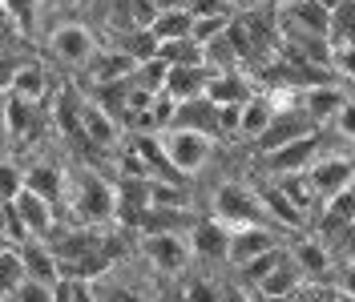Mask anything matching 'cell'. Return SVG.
Masks as SVG:
<instances>
[{
	"instance_id": "obj_7",
	"label": "cell",
	"mask_w": 355,
	"mask_h": 302,
	"mask_svg": "<svg viewBox=\"0 0 355 302\" xmlns=\"http://www.w3.org/2000/svg\"><path fill=\"white\" fill-rule=\"evenodd\" d=\"M283 246V230L275 226H243V230H230V250H226V266H246V262L263 258L270 250Z\"/></svg>"
},
{
	"instance_id": "obj_27",
	"label": "cell",
	"mask_w": 355,
	"mask_h": 302,
	"mask_svg": "<svg viewBox=\"0 0 355 302\" xmlns=\"http://www.w3.org/2000/svg\"><path fill=\"white\" fill-rule=\"evenodd\" d=\"M28 242H37V238L28 234L21 210H17L12 202H4V246H17V250H24Z\"/></svg>"
},
{
	"instance_id": "obj_23",
	"label": "cell",
	"mask_w": 355,
	"mask_h": 302,
	"mask_svg": "<svg viewBox=\"0 0 355 302\" xmlns=\"http://www.w3.org/2000/svg\"><path fill=\"white\" fill-rule=\"evenodd\" d=\"M283 254H287V246H279V250H270V254H263V258H254V262H246V266H239L234 282H239V286H246V290H259V286L270 278V270L283 262Z\"/></svg>"
},
{
	"instance_id": "obj_34",
	"label": "cell",
	"mask_w": 355,
	"mask_h": 302,
	"mask_svg": "<svg viewBox=\"0 0 355 302\" xmlns=\"http://www.w3.org/2000/svg\"><path fill=\"white\" fill-rule=\"evenodd\" d=\"M319 4H323V8H331V12H335V8H343L347 0H319Z\"/></svg>"
},
{
	"instance_id": "obj_6",
	"label": "cell",
	"mask_w": 355,
	"mask_h": 302,
	"mask_svg": "<svg viewBox=\"0 0 355 302\" xmlns=\"http://www.w3.org/2000/svg\"><path fill=\"white\" fill-rule=\"evenodd\" d=\"M319 130L307 133V137H299V141H291V145H283V150L275 153H263L259 161H263V170L270 173V177H287V173H307L319 157H323V150H319Z\"/></svg>"
},
{
	"instance_id": "obj_28",
	"label": "cell",
	"mask_w": 355,
	"mask_h": 302,
	"mask_svg": "<svg viewBox=\"0 0 355 302\" xmlns=\"http://www.w3.org/2000/svg\"><path fill=\"white\" fill-rule=\"evenodd\" d=\"M182 294H186V302H218L222 286H214L210 278H190L186 286H182Z\"/></svg>"
},
{
	"instance_id": "obj_10",
	"label": "cell",
	"mask_w": 355,
	"mask_h": 302,
	"mask_svg": "<svg viewBox=\"0 0 355 302\" xmlns=\"http://www.w3.org/2000/svg\"><path fill=\"white\" fill-rule=\"evenodd\" d=\"M190 250L198 262H226V250H230V226L218 222L214 214L198 217L190 226Z\"/></svg>"
},
{
	"instance_id": "obj_20",
	"label": "cell",
	"mask_w": 355,
	"mask_h": 302,
	"mask_svg": "<svg viewBox=\"0 0 355 302\" xmlns=\"http://www.w3.org/2000/svg\"><path fill=\"white\" fill-rule=\"evenodd\" d=\"M206 97H210L214 105H246V101L254 97V89H250V81H246L243 73H214Z\"/></svg>"
},
{
	"instance_id": "obj_8",
	"label": "cell",
	"mask_w": 355,
	"mask_h": 302,
	"mask_svg": "<svg viewBox=\"0 0 355 302\" xmlns=\"http://www.w3.org/2000/svg\"><path fill=\"white\" fill-rule=\"evenodd\" d=\"M315 130H319V125L311 121V113L303 105L279 109V113H275V121H270V130L254 141V150H259V157H263V153L283 150V145H291V141H299V137H307V133H315Z\"/></svg>"
},
{
	"instance_id": "obj_15",
	"label": "cell",
	"mask_w": 355,
	"mask_h": 302,
	"mask_svg": "<svg viewBox=\"0 0 355 302\" xmlns=\"http://www.w3.org/2000/svg\"><path fill=\"white\" fill-rule=\"evenodd\" d=\"M303 286H307V274H303V266L295 262V254H291V246H287L283 262L270 270V278H266L254 294H263V299H291V294H299Z\"/></svg>"
},
{
	"instance_id": "obj_22",
	"label": "cell",
	"mask_w": 355,
	"mask_h": 302,
	"mask_svg": "<svg viewBox=\"0 0 355 302\" xmlns=\"http://www.w3.org/2000/svg\"><path fill=\"white\" fill-rule=\"evenodd\" d=\"M270 121H275V105H270L266 93H259V97H250L243 105V130H239V137H254L259 141L270 130Z\"/></svg>"
},
{
	"instance_id": "obj_11",
	"label": "cell",
	"mask_w": 355,
	"mask_h": 302,
	"mask_svg": "<svg viewBox=\"0 0 355 302\" xmlns=\"http://www.w3.org/2000/svg\"><path fill=\"white\" fill-rule=\"evenodd\" d=\"M254 190H259V202H263L266 217L275 222V230H307L311 226L307 217L299 214V206L283 194V186H279L275 177H270V181H259Z\"/></svg>"
},
{
	"instance_id": "obj_35",
	"label": "cell",
	"mask_w": 355,
	"mask_h": 302,
	"mask_svg": "<svg viewBox=\"0 0 355 302\" xmlns=\"http://www.w3.org/2000/svg\"><path fill=\"white\" fill-rule=\"evenodd\" d=\"M287 4H299V0H275V8H287Z\"/></svg>"
},
{
	"instance_id": "obj_24",
	"label": "cell",
	"mask_w": 355,
	"mask_h": 302,
	"mask_svg": "<svg viewBox=\"0 0 355 302\" xmlns=\"http://www.w3.org/2000/svg\"><path fill=\"white\" fill-rule=\"evenodd\" d=\"M170 61H162V57H150V61H141V65L133 69V85L146 89V93H166V85H170Z\"/></svg>"
},
{
	"instance_id": "obj_30",
	"label": "cell",
	"mask_w": 355,
	"mask_h": 302,
	"mask_svg": "<svg viewBox=\"0 0 355 302\" xmlns=\"http://www.w3.org/2000/svg\"><path fill=\"white\" fill-rule=\"evenodd\" d=\"M331 130L343 137V141H355V101H347V105L335 113V121H331Z\"/></svg>"
},
{
	"instance_id": "obj_9",
	"label": "cell",
	"mask_w": 355,
	"mask_h": 302,
	"mask_svg": "<svg viewBox=\"0 0 355 302\" xmlns=\"http://www.w3.org/2000/svg\"><path fill=\"white\" fill-rule=\"evenodd\" d=\"M190 246L178 234H146L141 238V258L154 266L157 274H182L190 266Z\"/></svg>"
},
{
	"instance_id": "obj_26",
	"label": "cell",
	"mask_w": 355,
	"mask_h": 302,
	"mask_svg": "<svg viewBox=\"0 0 355 302\" xmlns=\"http://www.w3.org/2000/svg\"><path fill=\"white\" fill-rule=\"evenodd\" d=\"M331 44L335 48H355V0L331 12Z\"/></svg>"
},
{
	"instance_id": "obj_14",
	"label": "cell",
	"mask_w": 355,
	"mask_h": 302,
	"mask_svg": "<svg viewBox=\"0 0 355 302\" xmlns=\"http://www.w3.org/2000/svg\"><path fill=\"white\" fill-rule=\"evenodd\" d=\"M291 254H295V262L303 266L307 282H327V286H331L327 274L335 270V254H331V246H327L323 238H299V242L291 246Z\"/></svg>"
},
{
	"instance_id": "obj_12",
	"label": "cell",
	"mask_w": 355,
	"mask_h": 302,
	"mask_svg": "<svg viewBox=\"0 0 355 302\" xmlns=\"http://www.w3.org/2000/svg\"><path fill=\"white\" fill-rule=\"evenodd\" d=\"M352 97H347V85H339V81H327V85H311L303 89V109L311 113V121L323 130V125H331L335 113L347 105Z\"/></svg>"
},
{
	"instance_id": "obj_32",
	"label": "cell",
	"mask_w": 355,
	"mask_h": 302,
	"mask_svg": "<svg viewBox=\"0 0 355 302\" xmlns=\"http://www.w3.org/2000/svg\"><path fill=\"white\" fill-rule=\"evenodd\" d=\"M218 302H259V299H254V290H246V286H239V282H230V286H222Z\"/></svg>"
},
{
	"instance_id": "obj_29",
	"label": "cell",
	"mask_w": 355,
	"mask_h": 302,
	"mask_svg": "<svg viewBox=\"0 0 355 302\" xmlns=\"http://www.w3.org/2000/svg\"><path fill=\"white\" fill-rule=\"evenodd\" d=\"M331 77H339V85H355V48H335Z\"/></svg>"
},
{
	"instance_id": "obj_31",
	"label": "cell",
	"mask_w": 355,
	"mask_h": 302,
	"mask_svg": "<svg viewBox=\"0 0 355 302\" xmlns=\"http://www.w3.org/2000/svg\"><path fill=\"white\" fill-rule=\"evenodd\" d=\"M331 286H335V294H347V299H355V262H343V266L335 270Z\"/></svg>"
},
{
	"instance_id": "obj_1",
	"label": "cell",
	"mask_w": 355,
	"mask_h": 302,
	"mask_svg": "<svg viewBox=\"0 0 355 302\" xmlns=\"http://www.w3.org/2000/svg\"><path fill=\"white\" fill-rule=\"evenodd\" d=\"M65 206L73 210V217H77L81 226H105V222L117 217V190H113L105 177L81 170V173L69 177Z\"/></svg>"
},
{
	"instance_id": "obj_17",
	"label": "cell",
	"mask_w": 355,
	"mask_h": 302,
	"mask_svg": "<svg viewBox=\"0 0 355 302\" xmlns=\"http://www.w3.org/2000/svg\"><path fill=\"white\" fill-rule=\"evenodd\" d=\"M44 89H49V73L41 65H33V61H24L21 69H12L8 73V81H4V93H12V97H21L28 105H37L44 97Z\"/></svg>"
},
{
	"instance_id": "obj_25",
	"label": "cell",
	"mask_w": 355,
	"mask_h": 302,
	"mask_svg": "<svg viewBox=\"0 0 355 302\" xmlns=\"http://www.w3.org/2000/svg\"><path fill=\"white\" fill-rule=\"evenodd\" d=\"M93 286H97V302H150L133 282H121L117 274H105V278H97Z\"/></svg>"
},
{
	"instance_id": "obj_18",
	"label": "cell",
	"mask_w": 355,
	"mask_h": 302,
	"mask_svg": "<svg viewBox=\"0 0 355 302\" xmlns=\"http://www.w3.org/2000/svg\"><path fill=\"white\" fill-rule=\"evenodd\" d=\"M24 177H28V190H33V194L49 197L53 206H61V202H65L69 177L57 170V166H49V161H41V166H28V170H24Z\"/></svg>"
},
{
	"instance_id": "obj_13",
	"label": "cell",
	"mask_w": 355,
	"mask_h": 302,
	"mask_svg": "<svg viewBox=\"0 0 355 302\" xmlns=\"http://www.w3.org/2000/svg\"><path fill=\"white\" fill-rule=\"evenodd\" d=\"M174 130H194L206 137H222V105H214L210 97H194V101H182L174 117Z\"/></svg>"
},
{
	"instance_id": "obj_21",
	"label": "cell",
	"mask_w": 355,
	"mask_h": 302,
	"mask_svg": "<svg viewBox=\"0 0 355 302\" xmlns=\"http://www.w3.org/2000/svg\"><path fill=\"white\" fill-rule=\"evenodd\" d=\"M194 33V17L190 12H157V21L150 24V37L162 44H174V41H186Z\"/></svg>"
},
{
	"instance_id": "obj_38",
	"label": "cell",
	"mask_w": 355,
	"mask_h": 302,
	"mask_svg": "<svg viewBox=\"0 0 355 302\" xmlns=\"http://www.w3.org/2000/svg\"><path fill=\"white\" fill-rule=\"evenodd\" d=\"M4 302H17V299H4Z\"/></svg>"
},
{
	"instance_id": "obj_2",
	"label": "cell",
	"mask_w": 355,
	"mask_h": 302,
	"mask_svg": "<svg viewBox=\"0 0 355 302\" xmlns=\"http://www.w3.org/2000/svg\"><path fill=\"white\" fill-rule=\"evenodd\" d=\"M210 214L218 217V222H226L230 230H243V226H275L266 217L263 202H259V190L254 186H243V181L222 186L218 194H214V210Z\"/></svg>"
},
{
	"instance_id": "obj_33",
	"label": "cell",
	"mask_w": 355,
	"mask_h": 302,
	"mask_svg": "<svg viewBox=\"0 0 355 302\" xmlns=\"http://www.w3.org/2000/svg\"><path fill=\"white\" fill-rule=\"evenodd\" d=\"M44 4H53V8H73L77 0H44Z\"/></svg>"
},
{
	"instance_id": "obj_37",
	"label": "cell",
	"mask_w": 355,
	"mask_h": 302,
	"mask_svg": "<svg viewBox=\"0 0 355 302\" xmlns=\"http://www.w3.org/2000/svg\"><path fill=\"white\" fill-rule=\"evenodd\" d=\"M347 97H352V101H355V85H347Z\"/></svg>"
},
{
	"instance_id": "obj_4",
	"label": "cell",
	"mask_w": 355,
	"mask_h": 302,
	"mask_svg": "<svg viewBox=\"0 0 355 302\" xmlns=\"http://www.w3.org/2000/svg\"><path fill=\"white\" fill-rule=\"evenodd\" d=\"M162 145H166V157H170V166L178 173H198L210 161V153H214V137L194 133V130H166Z\"/></svg>"
},
{
	"instance_id": "obj_16",
	"label": "cell",
	"mask_w": 355,
	"mask_h": 302,
	"mask_svg": "<svg viewBox=\"0 0 355 302\" xmlns=\"http://www.w3.org/2000/svg\"><path fill=\"white\" fill-rule=\"evenodd\" d=\"M210 81H214V69L210 65H182V69H170V85H166V93L182 105V101L206 97Z\"/></svg>"
},
{
	"instance_id": "obj_5",
	"label": "cell",
	"mask_w": 355,
	"mask_h": 302,
	"mask_svg": "<svg viewBox=\"0 0 355 302\" xmlns=\"http://www.w3.org/2000/svg\"><path fill=\"white\" fill-rule=\"evenodd\" d=\"M311 186H315V194H319V202L327 206V202H335L339 194H347L355 181V157H347V153H323L315 166L307 170Z\"/></svg>"
},
{
	"instance_id": "obj_36",
	"label": "cell",
	"mask_w": 355,
	"mask_h": 302,
	"mask_svg": "<svg viewBox=\"0 0 355 302\" xmlns=\"http://www.w3.org/2000/svg\"><path fill=\"white\" fill-rule=\"evenodd\" d=\"M335 302H355V299H347V294H335Z\"/></svg>"
},
{
	"instance_id": "obj_3",
	"label": "cell",
	"mask_w": 355,
	"mask_h": 302,
	"mask_svg": "<svg viewBox=\"0 0 355 302\" xmlns=\"http://www.w3.org/2000/svg\"><path fill=\"white\" fill-rule=\"evenodd\" d=\"M49 53H53L61 65L89 69L93 57L101 53V44H97V37H93L81 21H65V24H57V28L49 33Z\"/></svg>"
},
{
	"instance_id": "obj_19",
	"label": "cell",
	"mask_w": 355,
	"mask_h": 302,
	"mask_svg": "<svg viewBox=\"0 0 355 302\" xmlns=\"http://www.w3.org/2000/svg\"><path fill=\"white\" fill-rule=\"evenodd\" d=\"M77 113H81V133H85L89 141L113 145V137H117V117H113V113H105L97 101H81Z\"/></svg>"
}]
</instances>
